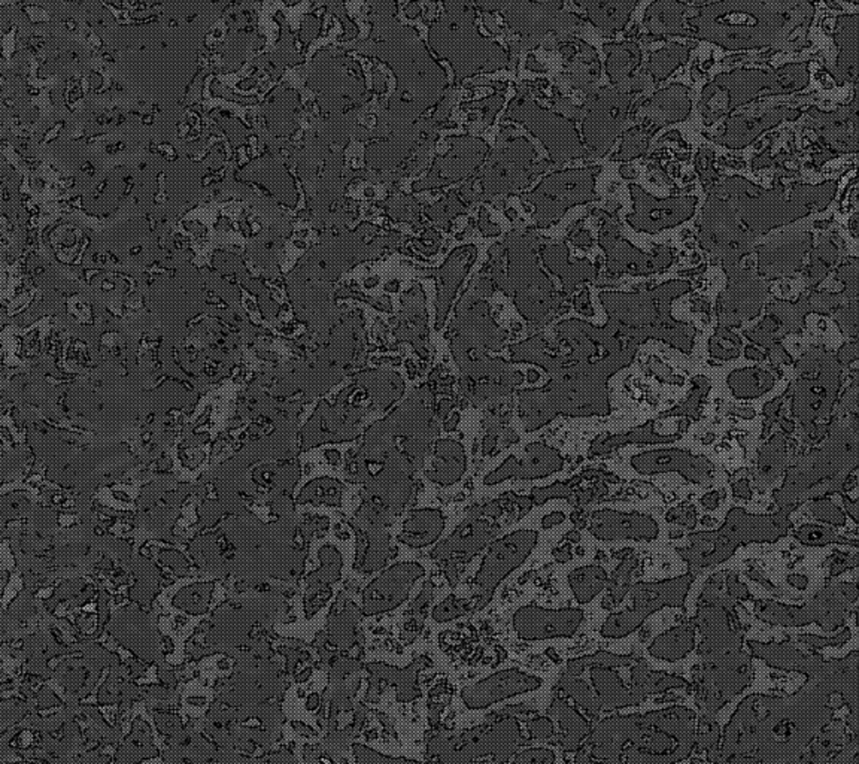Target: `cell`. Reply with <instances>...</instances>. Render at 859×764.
Returning a JSON list of instances; mask_svg holds the SVG:
<instances>
[{
  "instance_id": "5bb4252c",
  "label": "cell",
  "mask_w": 859,
  "mask_h": 764,
  "mask_svg": "<svg viewBox=\"0 0 859 764\" xmlns=\"http://www.w3.org/2000/svg\"><path fill=\"white\" fill-rule=\"evenodd\" d=\"M460 603H462V602H458L456 597H453V595H451V597L446 599L442 604H439V606L436 608L434 617L439 618V619H446V618L460 615L461 612H462V608H461Z\"/></svg>"
},
{
  "instance_id": "7a4b0ae2",
  "label": "cell",
  "mask_w": 859,
  "mask_h": 764,
  "mask_svg": "<svg viewBox=\"0 0 859 764\" xmlns=\"http://www.w3.org/2000/svg\"><path fill=\"white\" fill-rule=\"evenodd\" d=\"M536 541V533L518 530L493 542L475 576L476 597L482 603L490 600L503 579L527 560L534 548Z\"/></svg>"
},
{
  "instance_id": "4fadbf2b",
  "label": "cell",
  "mask_w": 859,
  "mask_h": 764,
  "mask_svg": "<svg viewBox=\"0 0 859 764\" xmlns=\"http://www.w3.org/2000/svg\"><path fill=\"white\" fill-rule=\"evenodd\" d=\"M697 742L700 743L701 750L712 751L716 743H718V726H716L709 717L701 718L700 732L697 736Z\"/></svg>"
},
{
  "instance_id": "52a82bcc",
  "label": "cell",
  "mask_w": 859,
  "mask_h": 764,
  "mask_svg": "<svg viewBox=\"0 0 859 764\" xmlns=\"http://www.w3.org/2000/svg\"><path fill=\"white\" fill-rule=\"evenodd\" d=\"M467 456L462 443L445 438L434 443L433 460L430 469L425 472L428 481L437 485H453L457 484L466 473Z\"/></svg>"
},
{
  "instance_id": "8fae6325",
  "label": "cell",
  "mask_w": 859,
  "mask_h": 764,
  "mask_svg": "<svg viewBox=\"0 0 859 764\" xmlns=\"http://www.w3.org/2000/svg\"><path fill=\"white\" fill-rule=\"evenodd\" d=\"M599 579V572L594 569H580L571 574L570 584L580 600H589L600 589Z\"/></svg>"
},
{
  "instance_id": "6da1fadb",
  "label": "cell",
  "mask_w": 859,
  "mask_h": 764,
  "mask_svg": "<svg viewBox=\"0 0 859 764\" xmlns=\"http://www.w3.org/2000/svg\"><path fill=\"white\" fill-rule=\"evenodd\" d=\"M503 514V500L497 499L481 503L471 508L467 517L456 528L448 539L437 545L433 557L443 565L446 578L456 584L462 567L490 542L499 528V518Z\"/></svg>"
},
{
  "instance_id": "30bf717a",
  "label": "cell",
  "mask_w": 859,
  "mask_h": 764,
  "mask_svg": "<svg viewBox=\"0 0 859 764\" xmlns=\"http://www.w3.org/2000/svg\"><path fill=\"white\" fill-rule=\"evenodd\" d=\"M693 643L694 633L677 628L675 632H670L667 634L660 636L658 639H655L651 646V654L658 658L673 661L682 658L686 652L693 650Z\"/></svg>"
},
{
  "instance_id": "9a60e30c",
  "label": "cell",
  "mask_w": 859,
  "mask_h": 764,
  "mask_svg": "<svg viewBox=\"0 0 859 764\" xmlns=\"http://www.w3.org/2000/svg\"><path fill=\"white\" fill-rule=\"evenodd\" d=\"M695 764H704V763H701V761H695Z\"/></svg>"
},
{
  "instance_id": "3957f363",
  "label": "cell",
  "mask_w": 859,
  "mask_h": 764,
  "mask_svg": "<svg viewBox=\"0 0 859 764\" xmlns=\"http://www.w3.org/2000/svg\"><path fill=\"white\" fill-rule=\"evenodd\" d=\"M393 515L388 508L373 499L367 500L360 509V552H357L360 563H357V569L361 572H376L388 563L395 554L388 532Z\"/></svg>"
},
{
  "instance_id": "8992f818",
  "label": "cell",
  "mask_w": 859,
  "mask_h": 764,
  "mask_svg": "<svg viewBox=\"0 0 859 764\" xmlns=\"http://www.w3.org/2000/svg\"><path fill=\"white\" fill-rule=\"evenodd\" d=\"M582 612L569 611H545L540 608H524L515 615L518 632L525 637H547L570 634L576 630Z\"/></svg>"
},
{
  "instance_id": "5b68a950",
  "label": "cell",
  "mask_w": 859,
  "mask_h": 764,
  "mask_svg": "<svg viewBox=\"0 0 859 764\" xmlns=\"http://www.w3.org/2000/svg\"><path fill=\"white\" fill-rule=\"evenodd\" d=\"M562 466V460L557 451L540 443H533L527 448V457L518 460L509 457L493 472L484 478L485 485H497L506 480H528V478H542L553 473Z\"/></svg>"
},
{
  "instance_id": "9c48e42d",
  "label": "cell",
  "mask_w": 859,
  "mask_h": 764,
  "mask_svg": "<svg viewBox=\"0 0 859 764\" xmlns=\"http://www.w3.org/2000/svg\"><path fill=\"white\" fill-rule=\"evenodd\" d=\"M377 410L390 409L404 394L403 378L394 371H367L358 378Z\"/></svg>"
},
{
  "instance_id": "7c38bea8",
  "label": "cell",
  "mask_w": 859,
  "mask_h": 764,
  "mask_svg": "<svg viewBox=\"0 0 859 764\" xmlns=\"http://www.w3.org/2000/svg\"><path fill=\"white\" fill-rule=\"evenodd\" d=\"M647 690L651 693H662L667 691L670 688H679L685 685V679L684 678H677L675 675H667V674H652L647 676Z\"/></svg>"
},
{
  "instance_id": "ba28073f",
  "label": "cell",
  "mask_w": 859,
  "mask_h": 764,
  "mask_svg": "<svg viewBox=\"0 0 859 764\" xmlns=\"http://www.w3.org/2000/svg\"><path fill=\"white\" fill-rule=\"evenodd\" d=\"M445 530V515L440 509L423 508L410 512L404 519L399 542L409 548L421 550L439 541Z\"/></svg>"
},
{
  "instance_id": "277c9868",
  "label": "cell",
  "mask_w": 859,
  "mask_h": 764,
  "mask_svg": "<svg viewBox=\"0 0 859 764\" xmlns=\"http://www.w3.org/2000/svg\"><path fill=\"white\" fill-rule=\"evenodd\" d=\"M424 575L425 569L418 561H401L386 567L364 590L366 611L375 614L399 606L412 585Z\"/></svg>"
}]
</instances>
